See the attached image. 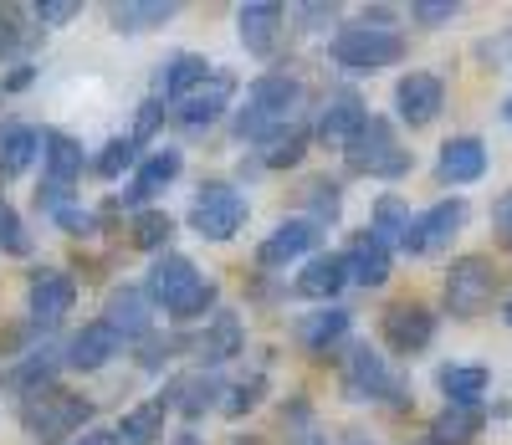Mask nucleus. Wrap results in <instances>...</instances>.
Returning a JSON list of instances; mask_svg holds the SVG:
<instances>
[{"instance_id":"42","label":"nucleus","mask_w":512,"mask_h":445,"mask_svg":"<svg viewBox=\"0 0 512 445\" xmlns=\"http://www.w3.org/2000/svg\"><path fill=\"white\" fill-rule=\"evenodd\" d=\"M164 113H169V103H159V98L149 93V98L139 103V113H134V133H128V139H134L139 149H144V144H154V133L164 128Z\"/></svg>"},{"instance_id":"23","label":"nucleus","mask_w":512,"mask_h":445,"mask_svg":"<svg viewBox=\"0 0 512 445\" xmlns=\"http://www.w3.org/2000/svg\"><path fill=\"white\" fill-rule=\"evenodd\" d=\"M210 72H216V62H205L200 52H175V57H164L159 72H154V98L175 108L180 98L195 93V87H200Z\"/></svg>"},{"instance_id":"25","label":"nucleus","mask_w":512,"mask_h":445,"mask_svg":"<svg viewBox=\"0 0 512 445\" xmlns=\"http://www.w3.org/2000/svg\"><path fill=\"white\" fill-rule=\"evenodd\" d=\"M482 174H487V144L477 133H456V139L441 144V159H436L441 185H477Z\"/></svg>"},{"instance_id":"50","label":"nucleus","mask_w":512,"mask_h":445,"mask_svg":"<svg viewBox=\"0 0 512 445\" xmlns=\"http://www.w3.org/2000/svg\"><path fill=\"white\" fill-rule=\"evenodd\" d=\"M231 445H262V435H236Z\"/></svg>"},{"instance_id":"43","label":"nucleus","mask_w":512,"mask_h":445,"mask_svg":"<svg viewBox=\"0 0 512 445\" xmlns=\"http://www.w3.org/2000/svg\"><path fill=\"white\" fill-rule=\"evenodd\" d=\"M410 16H415V26H446V21L461 16V6L456 0H415Z\"/></svg>"},{"instance_id":"34","label":"nucleus","mask_w":512,"mask_h":445,"mask_svg":"<svg viewBox=\"0 0 512 445\" xmlns=\"http://www.w3.org/2000/svg\"><path fill=\"white\" fill-rule=\"evenodd\" d=\"M164 420H169V399L154 394V399H144V405H134L123 415L118 435H123V445H154L164 435Z\"/></svg>"},{"instance_id":"40","label":"nucleus","mask_w":512,"mask_h":445,"mask_svg":"<svg viewBox=\"0 0 512 445\" xmlns=\"http://www.w3.org/2000/svg\"><path fill=\"white\" fill-rule=\"evenodd\" d=\"M36 31L21 21V6H0V67H6L16 52H26V41Z\"/></svg>"},{"instance_id":"37","label":"nucleus","mask_w":512,"mask_h":445,"mask_svg":"<svg viewBox=\"0 0 512 445\" xmlns=\"http://www.w3.org/2000/svg\"><path fill=\"white\" fill-rule=\"evenodd\" d=\"M169 236H175V215H169V210H154V205L139 210L134 226H128V241H134L139 251H159V256H164Z\"/></svg>"},{"instance_id":"12","label":"nucleus","mask_w":512,"mask_h":445,"mask_svg":"<svg viewBox=\"0 0 512 445\" xmlns=\"http://www.w3.org/2000/svg\"><path fill=\"white\" fill-rule=\"evenodd\" d=\"M466 215H472V205H466L461 195L436 200L431 210H420L415 226H410V236H405V256H436V251H446V246L461 236Z\"/></svg>"},{"instance_id":"38","label":"nucleus","mask_w":512,"mask_h":445,"mask_svg":"<svg viewBox=\"0 0 512 445\" xmlns=\"http://www.w3.org/2000/svg\"><path fill=\"white\" fill-rule=\"evenodd\" d=\"M139 164H144V149L134 139H108L103 154L93 159V174H98V180H123V174L139 169Z\"/></svg>"},{"instance_id":"52","label":"nucleus","mask_w":512,"mask_h":445,"mask_svg":"<svg viewBox=\"0 0 512 445\" xmlns=\"http://www.w3.org/2000/svg\"><path fill=\"white\" fill-rule=\"evenodd\" d=\"M502 118H507V123H512V93H507V103H502Z\"/></svg>"},{"instance_id":"53","label":"nucleus","mask_w":512,"mask_h":445,"mask_svg":"<svg viewBox=\"0 0 512 445\" xmlns=\"http://www.w3.org/2000/svg\"><path fill=\"white\" fill-rule=\"evenodd\" d=\"M507 323H512V302H507Z\"/></svg>"},{"instance_id":"13","label":"nucleus","mask_w":512,"mask_h":445,"mask_svg":"<svg viewBox=\"0 0 512 445\" xmlns=\"http://www.w3.org/2000/svg\"><path fill=\"white\" fill-rule=\"evenodd\" d=\"M364 123H369L364 98L354 93V87H338V93H328V103H323L318 118H313V139H318L323 149H338V154H344V149L359 139Z\"/></svg>"},{"instance_id":"7","label":"nucleus","mask_w":512,"mask_h":445,"mask_svg":"<svg viewBox=\"0 0 512 445\" xmlns=\"http://www.w3.org/2000/svg\"><path fill=\"white\" fill-rule=\"evenodd\" d=\"M246 215H251V200L226 185V180H205L190 200V231L200 241H231L241 226H246Z\"/></svg>"},{"instance_id":"2","label":"nucleus","mask_w":512,"mask_h":445,"mask_svg":"<svg viewBox=\"0 0 512 445\" xmlns=\"http://www.w3.org/2000/svg\"><path fill=\"white\" fill-rule=\"evenodd\" d=\"M144 292L154 307H164L169 323H210L221 313V282L205 277L200 266L185 256V251H164L154 256L149 277H144Z\"/></svg>"},{"instance_id":"16","label":"nucleus","mask_w":512,"mask_h":445,"mask_svg":"<svg viewBox=\"0 0 512 445\" xmlns=\"http://www.w3.org/2000/svg\"><path fill=\"white\" fill-rule=\"evenodd\" d=\"M180 169H185V154L180 149H149L144 154V164L134 169V180H128V190L118 195V205H128V210H149V200L159 195V190H169V185H175L180 180Z\"/></svg>"},{"instance_id":"48","label":"nucleus","mask_w":512,"mask_h":445,"mask_svg":"<svg viewBox=\"0 0 512 445\" xmlns=\"http://www.w3.org/2000/svg\"><path fill=\"white\" fill-rule=\"evenodd\" d=\"M31 82H36V67H31V62H21L6 82H0V93H21V87H31Z\"/></svg>"},{"instance_id":"21","label":"nucleus","mask_w":512,"mask_h":445,"mask_svg":"<svg viewBox=\"0 0 512 445\" xmlns=\"http://www.w3.org/2000/svg\"><path fill=\"white\" fill-rule=\"evenodd\" d=\"M103 323L123 333V343H144L154 333V302L144 287H113L103 302Z\"/></svg>"},{"instance_id":"10","label":"nucleus","mask_w":512,"mask_h":445,"mask_svg":"<svg viewBox=\"0 0 512 445\" xmlns=\"http://www.w3.org/2000/svg\"><path fill=\"white\" fill-rule=\"evenodd\" d=\"M77 307V277L62 266H36L26 282V318L36 333H47L57 323H67V313Z\"/></svg>"},{"instance_id":"15","label":"nucleus","mask_w":512,"mask_h":445,"mask_svg":"<svg viewBox=\"0 0 512 445\" xmlns=\"http://www.w3.org/2000/svg\"><path fill=\"white\" fill-rule=\"evenodd\" d=\"M318 236H323V226H313L308 215L282 220V226H277L262 246H256V266H262V272H287L292 261L318 256Z\"/></svg>"},{"instance_id":"18","label":"nucleus","mask_w":512,"mask_h":445,"mask_svg":"<svg viewBox=\"0 0 512 445\" xmlns=\"http://www.w3.org/2000/svg\"><path fill=\"white\" fill-rule=\"evenodd\" d=\"M185 353H195L200 369H221L236 353H246V328L236 313H216L200 333H185Z\"/></svg>"},{"instance_id":"33","label":"nucleus","mask_w":512,"mask_h":445,"mask_svg":"<svg viewBox=\"0 0 512 445\" xmlns=\"http://www.w3.org/2000/svg\"><path fill=\"white\" fill-rule=\"evenodd\" d=\"M436 384H441V394H446V405H482L492 374H487L482 364H446V369L436 374Z\"/></svg>"},{"instance_id":"11","label":"nucleus","mask_w":512,"mask_h":445,"mask_svg":"<svg viewBox=\"0 0 512 445\" xmlns=\"http://www.w3.org/2000/svg\"><path fill=\"white\" fill-rule=\"evenodd\" d=\"M431 338H436V313L425 302H415V297H405V302H390L379 313V343L390 348V353H425L431 348Z\"/></svg>"},{"instance_id":"32","label":"nucleus","mask_w":512,"mask_h":445,"mask_svg":"<svg viewBox=\"0 0 512 445\" xmlns=\"http://www.w3.org/2000/svg\"><path fill=\"white\" fill-rule=\"evenodd\" d=\"M487 425V405H446L431 420V440L436 445H472Z\"/></svg>"},{"instance_id":"20","label":"nucleus","mask_w":512,"mask_h":445,"mask_svg":"<svg viewBox=\"0 0 512 445\" xmlns=\"http://www.w3.org/2000/svg\"><path fill=\"white\" fill-rule=\"evenodd\" d=\"M118 353H123V333H118V328H108L103 318H93V323H82V328L67 338L62 364H67V369H77V374H93V369L113 364Z\"/></svg>"},{"instance_id":"41","label":"nucleus","mask_w":512,"mask_h":445,"mask_svg":"<svg viewBox=\"0 0 512 445\" xmlns=\"http://www.w3.org/2000/svg\"><path fill=\"white\" fill-rule=\"evenodd\" d=\"M226 394H231V399H226V405H221V410H226L231 420H241L246 410H256V405H262V394H267V374H262V369H256L251 379H241V384H231Z\"/></svg>"},{"instance_id":"27","label":"nucleus","mask_w":512,"mask_h":445,"mask_svg":"<svg viewBox=\"0 0 512 445\" xmlns=\"http://www.w3.org/2000/svg\"><path fill=\"white\" fill-rule=\"evenodd\" d=\"M41 169H47V185L72 190L82 180V169H88V154H82V144L72 139V133L41 128Z\"/></svg>"},{"instance_id":"5","label":"nucleus","mask_w":512,"mask_h":445,"mask_svg":"<svg viewBox=\"0 0 512 445\" xmlns=\"http://www.w3.org/2000/svg\"><path fill=\"white\" fill-rule=\"evenodd\" d=\"M328 57L344 67L349 77H374L384 67H400L405 62V36L395 26H338L333 41H328Z\"/></svg>"},{"instance_id":"14","label":"nucleus","mask_w":512,"mask_h":445,"mask_svg":"<svg viewBox=\"0 0 512 445\" xmlns=\"http://www.w3.org/2000/svg\"><path fill=\"white\" fill-rule=\"evenodd\" d=\"M446 108V82L436 72H405L395 82V118L405 128H431Z\"/></svg>"},{"instance_id":"44","label":"nucleus","mask_w":512,"mask_h":445,"mask_svg":"<svg viewBox=\"0 0 512 445\" xmlns=\"http://www.w3.org/2000/svg\"><path fill=\"white\" fill-rule=\"evenodd\" d=\"M52 220H57V226H62L67 236H93V231H98V215H93V210H82L77 200H67Z\"/></svg>"},{"instance_id":"49","label":"nucleus","mask_w":512,"mask_h":445,"mask_svg":"<svg viewBox=\"0 0 512 445\" xmlns=\"http://www.w3.org/2000/svg\"><path fill=\"white\" fill-rule=\"evenodd\" d=\"M72 445H123V435H118V430H98V425H93V430H82Z\"/></svg>"},{"instance_id":"4","label":"nucleus","mask_w":512,"mask_h":445,"mask_svg":"<svg viewBox=\"0 0 512 445\" xmlns=\"http://www.w3.org/2000/svg\"><path fill=\"white\" fill-rule=\"evenodd\" d=\"M344 169L359 174V180H384V185H395V180H405V174L415 169V154L400 144V133H395L390 118L369 113V123L359 128V139L344 149Z\"/></svg>"},{"instance_id":"6","label":"nucleus","mask_w":512,"mask_h":445,"mask_svg":"<svg viewBox=\"0 0 512 445\" xmlns=\"http://www.w3.org/2000/svg\"><path fill=\"white\" fill-rule=\"evenodd\" d=\"M344 364V394L359 399V405H405V379L384 364V353H374L369 343H349L338 353Z\"/></svg>"},{"instance_id":"17","label":"nucleus","mask_w":512,"mask_h":445,"mask_svg":"<svg viewBox=\"0 0 512 445\" xmlns=\"http://www.w3.org/2000/svg\"><path fill=\"white\" fill-rule=\"evenodd\" d=\"M226 379L216 374V369H185V374H175L164 384V399H169V410L175 415H185V420H200L205 410H216V405H226Z\"/></svg>"},{"instance_id":"28","label":"nucleus","mask_w":512,"mask_h":445,"mask_svg":"<svg viewBox=\"0 0 512 445\" xmlns=\"http://www.w3.org/2000/svg\"><path fill=\"white\" fill-rule=\"evenodd\" d=\"M41 159V128L31 123H0V180H21V174Z\"/></svg>"},{"instance_id":"35","label":"nucleus","mask_w":512,"mask_h":445,"mask_svg":"<svg viewBox=\"0 0 512 445\" xmlns=\"http://www.w3.org/2000/svg\"><path fill=\"white\" fill-rule=\"evenodd\" d=\"M297 200H303L308 220L313 226H333L338 215H344V185L328 180V174H318V180H308L303 190H297Z\"/></svg>"},{"instance_id":"1","label":"nucleus","mask_w":512,"mask_h":445,"mask_svg":"<svg viewBox=\"0 0 512 445\" xmlns=\"http://www.w3.org/2000/svg\"><path fill=\"white\" fill-rule=\"evenodd\" d=\"M303 113H308V87L297 82L292 72H262L246 87V103L231 113V133L241 144L267 149L272 139L292 133L297 123H308Z\"/></svg>"},{"instance_id":"31","label":"nucleus","mask_w":512,"mask_h":445,"mask_svg":"<svg viewBox=\"0 0 512 445\" xmlns=\"http://www.w3.org/2000/svg\"><path fill=\"white\" fill-rule=\"evenodd\" d=\"M415 226V215L400 195H379L374 200V215H369V236L384 246V251H405V236Z\"/></svg>"},{"instance_id":"51","label":"nucleus","mask_w":512,"mask_h":445,"mask_svg":"<svg viewBox=\"0 0 512 445\" xmlns=\"http://www.w3.org/2000/svg\"><path fill=\"white\" fill-rule=\"evenodd\" d=\"M175 445H200V435H190V430H185V435H175Z\"/></svg>"},{"instance_id":"19","label":"nucleus","mask_w":512,"mask_h":445,"mask_svg":"<svg viewBox=\"0 0 512 445\" xmlns=\"http://www.w3.org/2000/svg\"><path fill=\"white\" fill-rule=\"evenodd\" d=\"M349 333H354V318H349V307H338V302L297 318V343H303V353H313V359H338V348H349Z\"/></svg>"},{"instance_id":"47","label":"nucleus","mask_w":512,"mask_h":445,"mask_svg":"<svg viewBox=\"0 0 512 445\" xmlns=\"http://www.w3.org/2000/svg\"><path fill=\"white\" fill-rule=\"evenodd\" d=\"M297 21H308L303 31H323V21H338V6H297Z\"/></svg>"},{"instance_id":"30","label":"nucleus","mask_w":512,"mask_h":445,"mask_svg":"<svg viewBox=\"0 0 512 445\" xmlns=\"http://www.w3.org/2000/svg\"><path fill=\"white\" fill-rule=\"evenodd\" d=\"M175 16H180L175 0H118V6H108L113 31H128V36L154 31V26H169Z\"/></svg>"},{"instance_id":"3","label":"nucleus","mask_w":512,"mask_h":445,"mask_svg":"<svg viewBox=\"0 0 512 445\" xmlns=\"http://www.w3.org/2000/svg\"><path fill=\"white\" fill-rule=\"evenodd\" d=\"M16 415H21V430H26L36 445H62V440L72 445L82 430H93V399L52 384V389L21 399Z\"/></svg>"},{"instance_id":"36","label":"nucleus","mask_w":512,"mask_h":445,"mask_svg":"<svg viewBox=\"0 0 512 445\" xmlns=\"http://www.w3.org/2000/svg\"><path fill=\"white\" fill-rule=\"evenodd\" d=\"M308 144H313V123H297L292 133L272 139L267 149H256V164H262V169H292L297 159L308 154Z\"/></svg>"},{"instance_id":"22","label":"nucleus","mask_w":512,"mask_h":445,"mask_svg":"<svg viewBox=\"0 0 512 445\" xmlns=\"http://www.w3.org/2000/svg\"><path fill=\"white\" fill-rule=\"evenodd\" d=\"M349 287V261H344V251H318V256H308V266L297 272V282H292V292L303 297V302H323V307H333V297Z\"/></svg>"},{"instance_id":"45","label":"nucleus","mask_w":512,"mask_h":445,"mask_svg":"<svg viewBox=\"0 0 512 445\" xmlns=\"http://www.w3.org/2000/svg\"><path fill=\"white\" fill-rule=\"evenodd\" d=\"M77 11H82V6H77V0H41V6H36L31 16H36L41 26H52V31H57V26H67V21H77Z\"/></svg>"},{"instance_id":"24","label":"nucleus","mask_w":512,"mask_h":445,"mask_svg":"<svg viewBox=\"0 0 512 445\" xmlns=\"http://www.w3.org/2000/svg\"><path fill=\"white\" fill-rule=\"evenodd\" d=\"M282 21L287 11L277 6V0H251V6L236 11V36H241V47L251 57H272L277 52V36H282Z\"/></svg>"},{"instance_id":"9","label":"nucleus","mask_w":512,"mask_h":445,"mask_svg":"<svg viewBox=\"0 0 512 445\" xmlns=\"http://www.w3.org/2000/svg\"><path fill=\"white\" fill-rule=\"evenodd\" d=\"M236 93H241V82L231 67H216L190 98H180L175 108H169V118H175L185 133H205V128H216L226 118V108H236Z\"/></svg>"},{"instance_id":"39","label":"nucleus","mask_w":512,"mask_h":445,"mask_svg":"<svg viewBox=\"0 0 512 445\" xmlns=\"http://www.w3.org/2000/svg\"><path fill=\"white\" fill-rule=\"evenodd\" d=\"M36 241L26 231V220L16 215V205L6 200V190H0V256H31Z\"/></svg>"},{"instance_id":"46","label":"nucleus","mask_w":512,"mask_h":445,"mask_svg":"<svg viewBox=\"0 0 512 445\" xmlns=\"http://www.w3.org/2000/svg\"><path fill=\"white\" fill-rule=\"evenodd\" d=\"M492 226H497V241L512 251V190H502V195L492 200Z\"/></svg>"},{"instance_id":"29","label":"nucleus","mask_w":512,"mask_h":445,"mask_svg":"<svg viewBox=\"0 0 512 445\" xmlns=\"http://www.w3.org/2000/svg\"><path fill=\"white\" fill-rule=\"evenodd\" d=\"M344 261H349V282L354 287H384V282H390V251H384L369 231H359L349 246H344Z\"/></svg>"},{"instance_id":"26","label":"nucleus","mask_w":512,"mask_h":445,"mask_svg":"<svg viewBox=\"0 0 512 445\" xmlns=\"http://www.w3.org/2000/svg\"><path fill=\"white\" fill-rule=\"evenodd\" d=\"M57 369H67L62 364V353H52V348H31V353H21V359L0 374V389L6 394H16V399H31V394H41V389H52L57 384Z\"/></svg>"},{"instance_id":"8","label":"nucleus","mask_w":512,"mask_h":445,"mask_svg":"<svg viewBox=\"0 0 512 445\" xmlns=\"http://www.w3.org/2000/svg\"><path fill=\"white\" fill-rule=\"evenodd\" d=\"M497 297V266L492 256H456L451 272H446V313L451 318H482Z\"/></svg>"}]
</instances>
